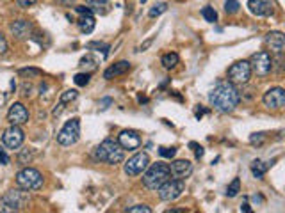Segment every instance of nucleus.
Returning <instances> with one entry per match:
<instances>
[{
    "label": "nucleus",
    "mask_w": 285,
    "mask_h": 213,
    "mask_svg": "<svg viewBox=\"0 0 285 213\" xmlns=\"http://www.w3.org/2000/svg\"><path fill=\"white\" fill-rule=\"evenodd\" d=\"M262 102L267 108H273V110H280L285 106V91L282 87H273L267 92H264L262 96Z\"/></svg>",
    "instance_id": "nucleus-13"
},
{
    "label": "nucleus",
    "mask_w": 285,
    "mask_h": 213,
    "mask_svg": "<svg viewBox=\"0 0 285 213\" xmlns=\"http://www.w3.org/2000/svg\"><path fill=\"white\" fill-rule=\"evenodd\" d=\"M89 78H91V75L89 73H77L73 77V82L79 85V87H86L89 84Z\"/></svg>",
    "instance_id": "nucleus-30"
},
{
    "label": "nucleus",
    "mask_w": 285,
    "mask_h": 213,
    "mask_svg": "<svg viewBox=\"0 0 285 213\" xmlns=\"http://www.w3.org/2000/svg\"><path fill=\"white\" fill-rule=\"evenodd\" d=\"M248 9L255 16H269L273 13V4L269 0H248Z\"/></svg>",
    "instance_id": "nucleus-19"
},
{
    "label": "nucleus",
    "mask_w": 285,
    "mask_h": 213,
    "mask_svg": "<svg viewBox=\"0 0 285 213\" xmlns=\"http://www.w3.org/2000/svg\"><path fill=\"white\" fill-rule=\"evenodd\" d=\"M253 203H257V204H262L264 203V197H262V195H253Z\"/></svg>",
    "instance_id": "nucleus-42"
},
{
    "label": "nucleus",
    "mask_w": 285,
    "mask_h": 213,
    "mask_svg": "<svg viewBox=\"0 0 285 213\" xmlns=\"http://www.w3.org/2000/svg\"><path fill=\"white\" fill-rule=\"evenodd\" d=\"M265 139V133H253V135L250 137V142L253 146H261L262 142H264Z\"/></svg>",
    "instance_id": "nucleus-35"
},
{
    "label": "nucleus",
    "mask_w": 285,
    "mask_h": 213,
    "mask_svg": "<svg viewBox=\"0 0 285 213\" xmlns=\"http://www.w3.org/2000/svg\"><path fill=\"white\" fill-rule=\"evenodd\" d=\"M228 82L234 84V85H242V84H248V80L251 78V66L250 61H237L236 64H232L228 68Z\"/></svg>",
    "instance_id": "nucleus-6"
},
{
    "label": "nucleus",
    "mask_w": 285,
    "mask_h": 213,
    "mask_svg": "<svg viewBox=\"0 0 285 213\" xmlns=\"http://www.w3.org/2000/svg\"><path fill=\"white\" fill-rule=\"evenodd\" d=\"M273 57H271L269 52H257L251 55L250 66H251V73H257L259 77H265L269 75L271 69H273Z\"/></svg>",
    "instance_id": "nucleus-9"
},
{
    "label": "nucleus",
    "mask_w": 285,
    "mask_h": 213,
    "mask_svg": "<svg viewBox=\"0 0 285 213\" xmlns=\"http://www.w3.org/2000/svg\"><path fill=\"white\" fill-rule=\"evenodd\" d=\"M5 52H7V39H5V36L0 32V55Z\"/></svg>",
    "instance_id": "nucleus-39"
},
{
    "label": "nucleus",
    "mask_w": 285,
    "mask_h": 213,
    "mask_svg": "<svg viewBox=\"0 0 285 213\" xmlns=\"http://www.w3.org/2000/svg\"><path fill=\"white\" fill-rule=\"evenodd\" d=\"M98 105H100V110H107L109 106L113 105V98H102Z\"/></svg>",
    "instance_id": "nucleus-38"
},
{
    "label": "nucleus",
    "mask_w": 285,
    "mask_h": 213,
    "mask_svg": "<svg viewBox=\"0 0 285 213\" xmlns=\"http://www.w3.org/2000/svg\"><path fill=\"white\" fill-rule=\"evenodd\" d=\"M128 213H152V208L146 206V204H136L132 208H127Z\"/></svg>",
    "instance_id": "nucleus-33"
},
{
    "label": "nucleus",
    "mask_w": 285,
    "mask_h": 213,
    "mask_svg": "<svg viewBox=\"0 0 285 213\" xmlns=\"http://www.w3.org/2000/svg\"><path fill=\"white\" fill-rule=\"evenodd\" d=\"M9 162H11V158H9V155L5 153V149L0 146V164L2 165H9Z\"/></svg>",
    "instance_id": "nucleus-37"
},
{
    "label": "nucleus",
    "mask_w": 285,
    "mask_h": 213,
    "mask_svg": "<svg viewBox=\"0 0 285 213\" xmlns=\"http://www.w3.org/2000/svg\"><path fill=\"white\" fill-rule=\"evenodd\" d=\"M118 144L121 146L123 149L134 151L141 146V137H139L138 131L123 130V131H119V135H118Z\"/></svg>",
    "instance_id": "nucleus-16"
},
{
    "label": "nucleus",
    "mask_w": 285,
    "mask_h": 213,
    "mask_svg": "<svg viewBox=\"0 0 285 213\" xmlns=\"http://www.w3.org/2000/svg\"><path fill=\"white\" fill-rule=\"evenodd\" d=\"M9 30L16 39H27L32 34V23L29 20H16L9 25Z\"/></svg>",
    "instance_id": "nucleus-17"
},
{
    "label": "nucleus",
    "mask_w": 285,
    "mask_h": 213,
    "mask_svg": "<svg viewBox=\"0 0 285 213\" xmlns=\"http://www.w3.org/2000/svg\"><path fill=\"white\" fill-rule=\"evenodd\" d=\"M159 155L163 156V158H169L171 160L173 156L177 155V148H159Z\"/></svg>",
    "instance_id": "nucleus-32"
},
{
    "label": "nucleus",
    "mask_w": 285,
    "mask_h": 213,
    "mask_svg": "<svg viewBox=\"0 0 285 213\" xmlns=\"http://www.w3.org/2000/svg\"><path fill=\"white\" fill-rule=\"evenodd\" d=\"M166 11H167L166 2H159V4H155L152 9L148 11V16H150V18H157V16H161L163 13H166Z\"/></svg>",
    "instance_id": "nucleus-27"
},
{
    "label": "nucleus",
    "mask_w": 285,
    "mask_h": 213,
    "mask_svg": "<svg viewBox=\"0 0 285 213\" xmlns=\"http://www.w3.org/2000/svg\"><path fill=\"white\" fill-rule=\"evenodd\" d=\"M7 121L16 126L25 125V123L29 121V110H27V106L20 102L13 103L9 106V112H7Z\"/></svg>",
    "instance_id": "nucleus-14"
},
{
    "label": "nucleus",
    "mask_w": 285,
    "mask_h": 213,
    "mask_svg": "<svg viewBox=\"0 0 285 213\" xmlns=\"http://www.w3.org/2000/svg\"><path fill=\"white\" fill-rule=\"evenodd\" d=\"M80 66H82V68H88L89 71H93V69H96V66H98V61L95 57H91V55H86V57L80 59Z\"/></svg>",
    "instance_id": "nucleus-29"
},
{
    "label": "nucleus",
    "mask_w": 285,
    "mask_h": 213,
    "mask_svg": "<svg viewBox=\"0 0 285 213\" xmlns=\"http://www.w3.org/2000/svg\"><path fill=\"white\" fill-rule=\"evenodd\" d=\"M178 61H180L178 53L169 52V53H164V55H163V59H161V64H163L166 69H171V68H175V66H177Z\"/></svg>",
    "instance_id": "nucleus-23"
},
{
    "label": "nucleus",
    "mask_w": 285,
    "mask_h": 213,
    "mask_svg": "<svg viewBox=\"0 0 285 213\" xmlns=\"http://www.w3.org/2000/svg\"><path fill=\"white\" fill-rule=\"evenodd\" d=\"M205 108H202V105H200V108H198V110H196V119H202V116H203V114H205Z\"/></svg>",
    "instance_id": "nucleus-43"
},
{
    "label": "nucleus",
    "mask_w": 285,
    "mask_h": 213,
    "mask_svg": "<svg viewBox=\"0 0 285 213\" xmlns=\"http://www.w3.org/2000/svg\"><path fill=\"white\" fill-rule=\"evenodd\" d=\"M148 165H150V156H148V153L141 151V153H136V155L130 156L125 162L123 170H125L127 176H139L144 172V169H146Z\"/></svg>",
    "instance_id": "nucleus-10"
},
{
    "label": "nucleus",
    "mask_w": 285,
    "mask_h": 213,
    "mask_svg": "<svg viewBox=\"0 0 285 213\" xmlns=\"http://www.w3.org/2000/svg\"><path fill=\"white\" fill-rule=\"evenodd\" d=\"M275 164V160H269V162H262V160H255L253 164H251V172H253V176L255 178H264V174L267 172V169H269L271 165Z\"/></svg>",
    "instance_id": "nucleus-22"
},
{
    "label": "nucleus",
    "mask_w": 285,
    "mask_h": 213,
    "mask_svg": "<svg viewBox=\"0 0 285 213\" xmlns=\"http://www.w3.org/2000/svg\"><path fill=\"white\" fill-rule=\"evenodd\" d=\"M167 213H184V210H177V208H173V210H167Z\"/></svg>",
    "instance_id": "nucleus-46"
},
{
    "label": "nucleus",
    "mask_w": 285,
    "mask_h": 213,
    "mask_svg": "<svg viewBox=\"0 0 285 213\" xmlns=\"http://www.w3.org/2000/svg\"><path fill=\"white\" fill-rule=\"evenodd\" d=\"M24 131H22L20 126L16 125H11L7 130L4 131V135H2V142H4L5 148H9V149H18L22 144H24Z\"/></svg>",
    "instance_id": "nucleus-12"
},
{
    "label": "nucleus",
    "mask_w": 285,
    "mask_h": 213,
    "mask_svg": "<svg viewBox=\"0 0 285 213\" xmlns=\"http://www.w3.org/2000/svg\"><path fill=\"white\" fill-rule=\"evenodd\" d=\"M138 100H139V103H146V102H148V98H146V96H138Z\"/></svg>",
    "instance_id": "nucleus-45"
},
{
    "label": "nucleus",
    "mask_w": 285,
    "mask_h": 213,
    "mask_svg": "<svg viewBox=\"0 0 285 213\" xmlns=\"http://www.w3.org/2000/svg\"><path fill=\"white\" fill-rule=\"evenodd\" d=\"M152 43H153V38L146 39V41H144V43H142L141 46L138 48V52H146V50L150 48V46H152Z\"/></svg>",
    "instance_id": "nucleus-40"
},
{
    "label": "nucleus",
    "mask_w": 285,
    "mask_h": 213,
    "mask_svg": "<svg viewBox=\"0 0 285 213\" xmlns=\"http://www.w3.org/2000/svg\"><path fill=\"white\" fill-rule=\"evenodd\" d=\"M93 156L98 162H103V164L116 165V164H121L123 160H125V149L118 144V141L105 139V141H102L96 146Z\"/></svg>",
    "instance_id": "nucleus-2"
},
{
    "label": "nucleus",
    "mask_w": 285,
    "mask_h": 213,
    "mask_svg": "<svg viewBox=\"0 0 285 213\" xmlns=\"http://www.w3.org/2000/svg\"><path fill=\"white\" fill-rule=\"evenodd\" d=\"M209 102H211V105L216 110L223 112V114H228V112H232L239 105L241 96H239V91L236 89L234 84L219 82L216 87L209 92Z\"/></svg>",
    "instance_id": "nucleus-1"
},
{
    "label": "nucleus",
    "mask_w": 285,
    "mask_h": 213,
    "mask_svg": "<svg viewBox=\"0 0 285 213\" xmlns=\"http://www.w3.org/2000/svg\"><path fill=\"white\" fill-rule=\"evenodd\" d=\"M169 178H171V172H169L167 164L157 162V164H150L144 169V172H142V185L148 190H157Z\"/></svg>",
    "instance_id": "nucleus-3"
},
{
    "label": "nucleus",
    "mask_w": 285,
    "mask_h": 213,
    "mask_svg": "<svg viewBox=\"0 0 285 213\" xmlns=\"http://www.w3.org/2000/svg\"><path fill=\"white\" fill-rule=\"evenodd\" d=\"M86 5L91 9L93 15H100V16H105L113 9L111 0H86Z\"/></svg>",
    "instance_id": "nucleus-21"
},
{
    "label": "nucleus",
    "mask_w": 285,
    "mask_h": 213,
    "mask_svg": "<svg viewBox=\"0 0 285 213\" xmlns=\"http://www.w3.org/2000/svg\"><path fill=\"white\" fill-rule=\"evenodd\" d=\"M127 71H130V63H128V61H119V63L109 66V68L103 71V78H105V80H113V78L119 77V75H125Z\"/></svg>",
    "instance_id": "nucleus-20"
},
{
    "label": "nucleus",
    "mask_w": 285,
    "mask_h": 213,
    "mask_svg": "<svg viewBox=\"0 0 285 213\" xmlns=\"http://www.w3.org/2000/svg\"><path fill=\"white\" fill-rule=\"evenodd\" d=\"M202 16L205 18V21H209V23H216L217 21V13L214 7H211V5H205V7H203Z\"/></svg>",
    "instance_id": "nucleus-26"
},
{
    "label": "nucleus",
    "mask_w": 285,
    "mask_h": 213,
    "mask_svg": "<svg viewBox=\"0 0 285 213\" xmlns=\"http://www.w3.org/2000/svg\"><path fill=\"white\" fill-rule=\"evenodd\" d=\"M36 2H38V0H18V4H20L22 7H25V9L30 7V5H34Z\"/></svg>",
    "instance_id": "nucleus-41"
},
{
    "label": "nucleus",
    "mask_w": 285,
    "mask_h": 213,
    "mask_svg": "<svg viewBox=\"0 0 285 213\" xmlns=\"http://www.w3.org/2000/svg\"><path fill=\"white\" fill-rule=\"evenodd\" d=\"M239 0H225V11L228 15H236L237 11H239Z\"/></svg>",
    "instance_id": "nucleus-31"
},
{
    "label": "nucleus",
    "mask_w": 285,
    "mask_h": 213,
    "mask_svg": "<svg viewBox=\"0 0 285 213\" xmlns=\"http://www.w3.org/2000/svg\"><path fill=\"white\" fill-rule=\"evenodd\" d=\"M189 148H191V149H194V155H196V158H202L203 153H205V151H203V148L198 144V142H189Z\"/></svg>",
    "instance_id": "nucleus-36"
},
{
    "label": "nucleus",
    "mask_w": 285,
    "mask_h": 213,
    "mask_svg": "<svg viewBox=\"0 0 285 213\" xmlns=\"http://www.w3.org/2000/svg\"><path fill=\"white\" fill-rule=\"evenodd\" d=\"M18 73H20V75H29V77H41V75H43V71L38 68H24Z\"/></svg>",
    "instance_id": "nucleus-34"
},
{
    "label": "nucleus",
    "mask_w": 285,
    "mask_h": 213,
    "mask_svg": "<svg viewBox=\"0 0 285 213\" xmlns=\"http://www.w3.org/2000/svg\"><path fill=\"white\" fill-rule=\"evenodd\" d=\"M241 212H244V213H250L251 212V208H250V204H241Z\"/></svg>",
    "instance_id": "nucleus-44"
},
{
    "label": "nucleus",
    "mask_w": 285,
    "mask_h": 213,
    "mask_svg": "<svg viewBox=\"0 0 285 213\" xmlns=\"http://www.w3.org/2000/svg\"><path fill=\"white\" fill-rule=\"evenodd\" d=\"M75 11L80 15L79 20H77V25H79L80 32H82V34H91V32L95 30V25H96V21H95V15L91 13V9L86 7V5H77Z\"/></svg>",
    "instance_id": "nucleus-11"
},
{
    "label": "nucleus",
    "mask_w": 285,
    "mask_h": 213,
    "mask_svg": "<svg viewBox=\"0 0 285 213\" xmlns=\"http://www.w3.org/2000/svg\"><path fill=\"white\" fill-rule=\"evenodd\" d=\"M77 96H79V91H77V89H68V91H64L63 94L59 96V102L66 105V103L77 100Z\"/></svg>",
    "instance_id": "nucleus-28"
},
{
    "label": "nucleus",
    "mask_w": 285,
    "mask_h": 213,
    "mask_svg": "<svg viewBox=\"0 0 285 213\" xmlns=\"http://www.w3.org/2000/svg\"><path fill=\"white\" fill-rule=\"evenodd\" d=\"M141 4H146V0H141Z\"/></svg>",
    "instance_id": "nucleus-48"
},
{
    "label": "nucleus",
    "mask_w": 285,
    "mask_h": 213,
    "mask_svg": "<svg viewBox=\"0 0 285 213\" xmlns=\"http://www.w3.org/2000/svg\"><path fill=\"white\" fill-rule=\"evenodd\" d=\"M79 137H80V121L77 117H73V119L64 123V126L59 130V133H57V142L61 146H71L79 141Z\"/></svg>",
    "instance_id": "nucleus-7"
},
{
    "label": "nucleus",
    "mask_w": 285,
    "mask_h": 213,
    "mask_svg": "<svg viewBox=\"0 0 285 213\" xmlns=\"http://www.w3.org/2000/svg\"><path fill=\"white\" fill-rule=\"evenodd\" d=\"M239 192H241V179L234 178L232 179V183L226 187V195H228V197H236Z\"/></svg>",
    "instance_id": "nucleus-25"
},
{
    "label": "nucleus",
    "mask_w": 285,
    "mask_h": 213,
    "mask_svg": "<svg viewBox=\"0 0 285 213\" xmlns=\"http://www.w3.org/2000/svg\"><path fill=\"white\" fill-rule=\"evenodd\" d=\"M86 48H88V50H96V52H102L103 55L107 57L111 46H109L107 43H102V41H91V43L86 44Z\"/></svg>",
    "instance_id": "nucleus-24"
},
{
    "label": "nucleus",
    "mask_w": 285,
    "mask_h": 213,
    "mask_svg": "<svg viewBox=\"0 0 285 213\" xmlns=\"http://www.w3.org/2000/svg\"><path fill=\"white\" fill-rule=\"evenodd\" d=\"M16 185L24 190H40L43 187V174L34 167H25L16 174Z\"/></svg>",
    "instance_id": "nucleus-5"
},
{
    "label": "nucleus",
    "mask_w": 285,
    "mask_h": 213,
    "mask_svg": "<svg viewBox=\"0 0 285 213\" xmlns=\"http://www.w3.org/2000/svg\"><path fill=\"white\" fill-rule=\"evenodd\" d=\"M59 2L61 4H73L75 0H59Z\"/></svg>",
    "instance_id": "nucleus-47"
},
{
    "label": "nucleus",
    "mask_w": 285,
    "mask_h": 213,
    "mask_svg": "<svg viewBox=\"0 0 285 213\" xmlns=\"http://www.w3.org/2000/svg\"><path fill=\"white\" fill-rule=\"evenodd\" d=\"M167 167H169L171 178L175 179H186L192 174V164L189 160H173Z\"/></svg>",
    "instance_id": "nucleus-15"
},
{
    "label": "nucleus",
    "mask_w": 285,
    "mask_h": 213,
    "mask_svg": "<svg viewBox=\"0 0 285 213\" xmlns=\"http://www.w3.org/2000/svg\"><path fill=\"white\" fill-rule=\"evenodd\" d=\"M30 195L29 190H9L0 197V212L2 213H13V212H22L29 206Z\"/></svg>",
    "instance_id": "nucleus-4"
},
{
    "label": "nucleus",
    "mask_w": 285,
    "mask_h": 213,
    "mask_svg": "<svg viewBox=\"0 0 285 213\" xmlns=\"http://www.w3.org/2000/svg\"><path fill=\"white\" fill-rule=\"evenodd\" d=\"M159 197L161 201H175L178 199L180 195L184 194V190H186V183H184V179H175V178H169L166 183H163L159 187Z\"/></svg>",
    "instance_id": "nucleus-8"
},
{
    "label": "nucleus",
    "mask_w": 285,
    "mask_h": 213,
    "mask_svg": "<svg viewBox=\"0 0 285 213\" xmlns=\"http://www.w3.org/2000/svg\"><path fill=\"white\" fill-rule=\"evenodd\" d=\"M265 44L269 46V50L273 53H278V55H282L284 53V48H285V38L282 32H278V30H273V32H269V34L265 36Z\"/></svg>",
    "instance_id": "nucleus-18"
}]
</instances>
